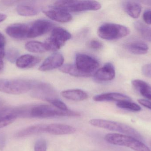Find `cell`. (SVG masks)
<instances>
[{
    "instance_id": "8992f818",
    "label": "cell",
    "mask_w": 151,
    "mask_h": 151,
    "mask_svg": "<svg viewBox=\"0 0 151 151\" xmlns=\"http://www.w3.org/2000/svg\"><path fill=\"white\" fill-rule=\"evenodd\" d=\"M130 30L127 27L114 23H105L99 27L97 34L102 39L107 40H118L127 36Z\"/></svg>"
},
{
    "instance_id": "52a82bcc",
    "label": "cell",
    "mask_w": 151,
    "mask_h": 151,
    "mask_svg": "<svg viewBox=\"0 0 151 151\" xmlns=\"http://www.w3.org/2000/svg\"><path fill=\"white\" fill-rule=\"evenodd\" d=\"M71 37V34L64 28L55 27L53 29L50 37L44 43L48 51H56L63 46Z\"/></svg>"
},
{
    "instance_id": "5bb4252c",
    "label": "cell",
    "mask_w": 151,
    "mask_h": 151,
    "mask_svg": "<svg viewBox=\"0 0 151 151\" xmlns=\"http://www.w3.org/2000/svg\"><path fill=\"white\" fill-rule=\"evenodd\" d=\"M76 132L74 127L66 124L54 123L47 126L46 133L54 135L72 134Z\"/></svg>"
},
{
    "instance_id": "f1b7e54d",
    "label": "cell",
    "mask_w": 151,
    "mask_h": 151,
    "mask_svg": "<svg viewBox=\"0 0 151 151\" xmlns=\"http://www.w3.org/2000/svg\"><path fill=\"white\" fill-rule=\"evenodd\" d=\"M48 102L52 104L53 106H55L56 108L61 110V111H66L70 110L68 108V106L64 103L58 98L51 99V100H49Z\"/></svg>"
},
{
    "instance_id": "4fadbf2b",
    "label": "cell",
    "mask_w": 151,
    "mask_h": 151,
    "mask_svg": "<svg viewBox=\"0 0 151 151\" xmlns=\"http://www.w3.org/2000/svg\"><path fill=\"white\" fill-rule=\"evenodd\" d=\"M29 29V25L18 23L9 26L6 28L5 31L10 37L21 40L27 38Z\"/></svg>"
},
{
    "instance_id": "d590c367",
    "label": "cell",
    "mask_w": 151,
    "mask_h": 151,
    "mask_svg": "<svg viewBox=\"0 0 151 151\" xmlns=\"http://www.w3.org/2000/svg\"><path fill=\"white\" fill-rule=\"evenodd\" d=\"M138 102L139 104L148 109L151 110V102L146 99H138Z\"/></svg>"
},
{
    "instance_id": "74e56055",
    "label": "cell",
    "mask_w": 151,
    "mask_h": 151,
    "mask_svg": "<svg viewBox=\"0 0 151 151\" xmlns=\"http://www.w3.org/2000/svg\"><path fill=\"white\" fill-rule=\"evenodd\" d=\"M7 18V16L5 14L0 13V23L4 21Z\"/></svg>"
},
{
    "instance_id": "8fae6325",
    "label": "cell",
    "mask_w": 151,
    "mask_h": 151,
    "mask_svg": "<svg viewBox=\"0 0 151 151\" xmlns=\"http://www.w3.org/2000/svg\"><path fill=\"white\" fill-rule=\"evenodd\" d=\"M54 27V24L46 20H38L29 25L27 38H33L48 33Z\"/></svg>"
},
{
    "instance_id": "ba28073f",
    "label": "cell",
    "mask_w": 151,
    "mask_h": 151,
    "mask_svg": "<svg viewBox=\"0 0 151 151\" xmlns=\"http://www.w3.org/2000/svg\"><path fill=\"white\" fill-rule=\"evenodd\" d=\"M75 66L82 72L91 75L99 66L96 59L87 54L78 53L75 58Z\"/></svg>"
},
{
    "instance_id": "30bf717a",
    "label": "cell",
    "mask_w": 151,
    "mask_h": 151,
    "mask_svg": "<svg viewBox=\"0 0 151 151\" xmlns=\"http://www.w3.org/2000/svg\"><path fill=\"white\" fill-rule=\"evenodd\" d=\"M42 10L50 19L57 22L67 23L73 19L72 16L69 12L55 5L43 7Z\"/></svg>"
},
{
    "instance_id": "ac0fdd59",
    "label": "cell",
    "mask_w": 151,
    "mask_h": 151,
    "mask_svg": "<svg viewBox=\"0 0 151 151\" xmlns=\"http://www.w3.org/2000/svg\"><path fill=\"white\" fill-rule=\"evenodd\" d=\"M16 10L20 16L31 17L37 15L40 11V8L34 3L21 4L17 6Z\"/></svg>"
},
{
    "instance_id": "ab89813d",
    "label": "cell",
    "mask_w": 151,
    "mask_h": 151,
    "mask_svg": "<svg viewBox=\"0 0 151 151\" xmlns=\"http://www.w3.org/2000/svg\"><path fill=\"white\" fill-rule=\"evenodd\" d=\"M150 146H151V142H150Z\"/></svg>"
},
{
    "instance_id": "9a60e30c",
    "label": "cell",
    "mask_w": 151,
    "mask_h": 151,
    "mask_svg": "<svg viewBox=\"0 0 151 151\" xmlns=\"http://www.w3.org/2000/svg\"><path fill=\"white\" fill-rule=\"evenodd\" d=\"M115 76L114 66L111 63H107L96 72L94 77L98 81L107 82L113 79Z\"/></svg>"
},
{
    "instance_id": "5b68a950",
    "label": "cell",
    "mask_w": 151,
    "mask_h": 151,
    "mask_svg": "<svg viewBox=\"0 0 151 151\" xmlns=\"http://www.w3.org/2000/svg\"><path fill=\"white\" fill-rule=\"evenodd\" d=\"M54 5L69 13L98 10L101 8V4L94 1H58Z\"/></svg>"
},
{
    "instance_id": "3957f363",
    "label": "cell",
    "mask_w": 151,
    "mask_h": 151,
    "mask_svg": "<svg viewBox=\"0 0 151 151\" xmlns=\"http://www.w3.org/2000/svg\"><path fill=\"white\" fill-rule=\"evenodd\" d=\"M105 140L108 143L127 147L134 151H151L142 141L133 137L120 134H107Z\"/></svg>"
},
{
    "instance_id": "6da1fadb",
    "label": "cell",
    "mask_w": 151,
    "mask_h": 151,
    "mask_svg": "<svg viewBox=\"0 0 151 151\" xmlns=\"http://www.w3.org/2000/svg\"><path fill=\"white\" fill-rule=\"evenodd\" d=\"M81 113L78 112L69 110L63 111L53 105L46 104L31 105L30 118H49L61 117H79Z\"/></svg>"
},
{
    "instance_id": "cb8c5ba5",
    "label": "cell",
    "mask_w": 151,
    "mask_h": 151,
    "mask_svg": "<svg viewBox=\"0 0 151 151\" xmlns=\"http://www.w3.org/2000/svg\"><path fill=\"white\" fill-rule=\"evenodd\" d=\"M25 48L27 51L32 53H43L48 51L45 43L36 41H31L27 43Z\"/></svg>"
},
{
    "instance_id": "7a4b0ae2",
    "label": "cell",
    "mask_w": 151,
    "mask_h": 151,
    "mask_svg": "<svg viewBox=\"0 0 151 151\" xmlns=\"http://www.w3.org/2000/svg\"><path fill=\"white\" fill-rule=\"evenodd\" d=\"M89 123L92 126L99 128L130 136L141 141L143 140L142 137L138 131L132 127L123 123L101 119H93L90 121Z\"/></svg>"
},
{
    "instance_id": "277c9868",
    "label": "cell",
    "mask_w": 151,
    "mask_h": 151,
    "mask_svg": "<svg viewBox=\"0 0 151 151\" xmlns=\"http://www.w3.org/2000/svg\"><path fill=\"white\" fill-rule=\"evenodd\" d=\"M33 83L22 79H0V91L9 95H21L30 91Z\"/></svg>"
},
{
    "instance_id": "7402d4cb",
    "label": "cell",
    "mask_w": 151,
    "mask_h": 151,
    "mask_svg": "<svg viewBox=\"0 0 151 151\" xmlns=\"http://www.w3.org/2000/svg\"><path fill=\"white\" fill-rule=\"evenodd\" d=\"M123 8L126 12L131 17H139L142 12V6L140 4L134 1H125L123 4Z\"/></svg>"
},
{
    "instance_id": "603a6c76",
    "label": "cell",
    "mask_w": 151,
    "mask_h": 151,
    "mask_svg": "<svg viewBox=\"0 0 151 151\" xmlns=\"http://www.w3.org/2000/svg\"><path fill=\"white\" fill-rule=\"evenodd\" d=\"M134 87L147 99L151 100V87L144 81L135 79L132 82Z\"/></svg>"
},
{
    "instance_id": "4316f807",
    "label": "cell",
    "mask_w": 151,
    "mask_h": 151,
    "mask_svg": "<svg viewBox=\"0 0 151 151\" xmlns=\"http://www.w3.org/2000/svg\"><path fill=\"white\" fill-rule=\"evenodd\" d=\"M117 107L121 109L132 112H139L142 110L141 106L131 101H125L117 103Z\"/></svg>"
},
{
    "instance_id": "8d00e7d4",
    "label": "cell",
    "mask_w": 151,
    "mask_h": 151,
    "mask_svg": "<svg viewBox=\"0 0 151 151\" xmlns=\"http://www.w3.org/2000/svg\"><path fill=\"white\" fill-rule=\"evenodd\" d=\"M6 145V137L3 134H0V150L3 151Z\"/></svg>"
},
{
    "instance_id": "e575fe53",
    "label": "cell",
    "mask_w": 151,
    "mask_h": 151,
    "mask_svg": "<svg viewBox=\"0 0 151 151\" xmlns=\"http://www.w3.org/2000/svg\"><path fill=\"white\" fill-rule=\"evenodd\" d=\"M143 20L145 22L148 24L151 25V10H148L145 11L143 16Z\"/></svg>"
},
{
    "instance_id": "d6a6232c",
    "label": "cell",
    "mask_w": 151,
    "mask_h": 151,
    "mask_svg": "<svg viewBox=\"0 0 151 151\" xmlns=\"http://www.w3.org/2000/svg\"><path fill=\"white\" fill-rule=\"evenodd\" d=\"M142 72L145 76L151 78V64L145 65L142 68Z\"/></svg>"
},
{
    "instance_id": "7c38bea8",
    "label": "cell",
    "mask_w": 151,
    "mask_h": 151,
    "mask_svg": "<svg viewBox=\"0 0 151 151\" xmlns=\"http://www.w3.org/2000/svg\"><path fill=\"white\" fill-rule=\"evenodd\" d=\"M64 58L61 53L56 52L47 58L39 67L41 72H47L60 68L63 65Z\"/></svg>"
},
{
    "instance_id": "484cf974",
    "label": "cell",
    "mask_w": 151,
    "mask_h": 151,
    "mask_svg": "<svg viewBox=\"0 0 151 151\" xmlns=\"http://www.w3.org/2000/svg\"><path fill=\"white\" fill-rule=\"evenodd\" d=\"M134 26L137 31L145 40L151 42V27L140 21L135 22Z\"/></svg>"
},
{
    "instance_id": "f35d334b",
    "label": "cell",
    "mask_w": 151,
    "mask_h": 151,
    "mask_svg": "<svg viewBox=\"0 0 151 151\" xmlns=\"http://www.w3.org/2000/svg\"><path fill=\"white\" fill-rule=\"evenodd\" d=\"M4 66L3 61L2 60V59L0 58V72L3 70Z\"/></svg>"
},
{
    "instance_id": "1f68e13d",
    "label": "cell",
    "mask_w": 151,
    "mask_h": 151,
    "mask_svg": "<svg viewBox=\"0 0 151 151\" xmlns=\"http://www.w3.org/2000/svg\"><path fill=\"white\" fill-rule=\"evenodd\" d=\"M15 120V119L12 118H0V129L9 126L13 123Z\"/></svg>"
},
{
    "instance_id": "836d02e7",
    "label": "cell",
    "mask_w": 151,
    "mask_h": 151,
    "mask_svg": "<svg viewBox=\"0 0 151 151\" xmlns=\"http://www.w3.org/2000/svg\"><path fill=\"white\" fill-rule=\"evenodd\" d=\"M90 46L92 48L94 49H99L103 47L102 43L97 40H92L90 43Z\"/></svg>"
},
{
    "instance_id": "d6986e66",
    "label": "cell",
    "mask_w": 151,
    "mask_h": 151,
    "mask_svg": "<svg viewBox=\"0 0 151 151\" xmlns=\"http://www.w3.org/2000/svg\"><path fill=\"white\" fill-rule=\"evenodd\" d=\"M47 126V125L45 124H38L30 126L16 133L15 137L23 138L34 135L46 133Z\"/></svg>"
},
{
    "instance_id": "83f0119b",
    "label": "cell",
    "mask_w": 151,
    "mask_h": 151,
    "mask_svg": "<svg viewBox=\"0 0 151 151\" xmlns=\"http://www.w3.org/2000/svg\"><path fill=\"white\" fill-rule=\"evenodd\" d=\"M19 52L17 49L11 48L7 51L6 55V59L11 63L16 62L19 57Z\"/></svg>"
},
{
    "instance_id": "9c48e42d",
    "label": "cell",
    "mask_w": 151,
    "mask_h": 151,
    "mask_svg": "<svg viewBox=\"0 0 151 151\" xmlns=\"http://www.w3.org/2000/svg\"><path fill=\"white\" fill-rule=\"evenodd\" d=\"M31 90V96L34 98L45 100L47 102L56 98L55 90L51 86L47 83L34 82Z\"/></svg>"
},
{
    "instance_id": "d4e9b609",
    "label": "cell",
    "mask_w": 151,
    "mask_h": 151,
    "mask_svg": "<svg viewBox=\"0 0 151 151\" xmlns=\"http://www.w3.org/2000/svg\"><path fill=\"white\" fill-rule=\"evenodd\" d=\"M59 70L62 72L70 74L74 77H88L91 76L87 74L82 72L76 68L75 65L70 64L63 65L59 68Z\"/></svg>"
},
{
    "instance_id": "44dd1931",
    "label": "cell",
    "mask_w": 151,
    "mask_h": 151,
    "mask_svg": "<svg viewBox=\"0 0 151 151\" xmlns=\"http://www.w3.org/2000/svg\"><path fill=\"white\" fill-rule=\"evenodd\" d=\"M63 97L73 101H82L88 98V95L85 91L80 89L68 90L61 93Z\"/></svg>"
},
{
    "instance_id": "ffe728a7",
    "label": "cell",
    "mask_w": 151,
    "mask_h": 151,
    "mask_svg": "<svg viewBox=\"0 0 151 151\" xmlns=\"http://www.w3.org/2000/svg\"><path fill=\"white\" fill-rule=\"evenodd\" d=\"M127 50L134 55H141L146 54L149 51V46L147 44L141 41H132L125 45Z\"/></svg>"
},
{
    "instance_id": "f546056e",
    "label": "cell",
    "mask_w": 151,
    "mask_h": 151,
    "mask_svg": "<svg viewBox=\"0 0 151 151\" xmlns=\"http://www.w3.org/2000/svg\"><path fill=\"white\" fill-rule=\"evenodd\" d=\"M47 143L46 140L40 139L37 140L35 144L34 151H47Z\"/></svg>"
},
{
    "instance_id": "4dcf8cb0",
    "label": "cell",
    "mask_w": 151,
    "mask_h": 151,
    "mask_svg": "<svg viewBox=\"0 0 151 151\" xmlns=\"http://www.w3.org/2000/svg\"><path fill=\"white\" fill-rule=\"evenodd\" d=\"M6 40L5 37L0 33V58L2 59L5 56V48Z\"/></svg>"
},
{
    "instance_id": "e0dca14e",
    "label": "cell",
    "mask_w": 151,
    "mask_h": 151,
    "mask_svg": "<svg viewBox=\"0 0 151 151\" xmlns=\"http://www.w3.org/2000/svg\"><path fill=\"white\" fill-rule=\"evenodd\" d=\"M41 59L32 55L26 54L19 57L16 61V65L21 69L32 68L39 64Z\"/></svg>"
},
{
    "instance_id": "2e32d148",
    "label": "cell",
    "mask_w": 151,
    "mask_h": 151,
    "mask_svg": "<svg viewBox=\"0 0 151 151\" xmlns=\"http://www.w3.org/2000/svg\"><path fill=\"white\" fill-rule=\"evenodd\" d=\"M93 99L96 102H120L125 101H131L130 97L119 93H104L100 95H96L93 98Z\"/></svg>"
}]
</instances>
